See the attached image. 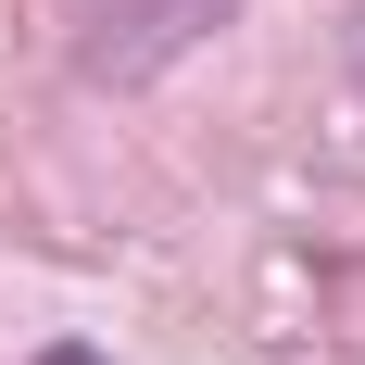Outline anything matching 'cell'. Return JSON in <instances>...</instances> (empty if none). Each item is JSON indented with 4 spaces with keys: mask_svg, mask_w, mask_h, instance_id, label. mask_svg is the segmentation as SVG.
Wrapping results in <instances>:
<instances>
[{
    "mask_svg": "<svg viewBox=\"0 0 365 365\" xmlns=\"http://www.w3.org/2000/svg\"><path fill=\"white\" fill-rule=\"evenodd\" d=\"M38 365H113V353H88V340H51V353H38Z\"/></svg>",
    "mask_w": 365,
    "mask_h": 365,
    "instance_id": "7a4b0ae2",
    "label": "cell"
},
{
    "mask_svg": "<svg viewBox=\"0 0 365 365\" xmlns=\"http://www.w3.org/2000/svg\"><path fill=\"white\" fill-rule=\"evenodd\" d=\"M76 13H88V38H76L88 76H151L164 51H189V38L215 26L227 0H76Z\"/></svg>",
    "mask_w": 365,
    "mask_h": 365,
    "instance_id": "6da1fadb",
    "label": "cell"
}]
</instances>
